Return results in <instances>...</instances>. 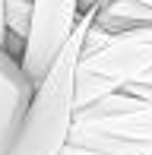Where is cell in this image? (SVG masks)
I'll return each instance as SVG.
<instances>
[{
  "instance_id": "obj_1",
  "label": "cell",
  "mask_w": 152,
  "mask_h": 155,
  "mask_svg": "<svg viewBox=\"0 0 152 155\" xmlns=\"http://www.w3.org/2000/svg\"><path fill=\"white\" fill-rule=\"evenodd\" d=\"M101 6V3H98ZM98 6L82 10L79 22L67 41V48L60 51L57 63L51 67V73L38 82L35 98L29 104L25 124L19 130L16 143L6 155H60L70 139V127H73V114H76V67L82 57V41H86L89 25L95 22Z\"/></svg>"
},
{
  "instance_id": "obj_2",
  "label": "cell",
  "mask_w": 152,
  "mask_h": 155,
  "mask_svg": "<svg viewBox=\"0 0 152 155\" xmlns=\"http://www.w3.org/2000/svg\"><path fill=\"white\" fill-rule=\"evenodd\" d=\"M152 70V25L111 35V41L95 51H82L76 67V111L92 101L121 92L127 82Z\"/></svg>"
},
{
  "instance_id": "obj_3",
  "label": "cell",
  "mask_w": 152,
  "mask_h": 155,
  "mask_svg": "<svg viewBox=\"0 0 152 155\" xmlns=\"http://www.w3.org/2000/svg\"><path fill=\"white\" fill-rule=\"evenodd\" d=\"M79 16H82L79 0H32V29L25 38L22 67L35 86L57 63Z\"/></svg>"
},
{
  "instance_id": "obj_4",
  "label": "cell",
  "mask_w": 152,
  "mask_h": 155,
  "mask_svg": "<svg viewBox=\"0 0 152 155\" xmlns=\"http://www.w3.org/2000/svg\"><path fill=\"white\" fill-rule=\"evenodd\" d=\"M35 82L25 73L22 60L0 48V155H6L25 124L29 104L35 98Z\"/></svg>"
},
{
  "instance_id": "obj_5",
  "label": "cell",
  "mask_w": 152,
  "mask_h": 155,
  "mask_svg": "<svg viewBox=\"0 0 152 155\" xmlns=\"http://www.w3.org/2000/svg\"><path fill=\"white\" fill-rule=\"evenodd\" d=\"M73 133H98L114 139H133V143H152V101H136L121 111H92L82 108L73 114Z\"/></svg>"
},
{
  "instance_id": "obj_6",
  "label": "cell",
  "mask_w": 152,
  "mask_h": 155,
  "mask_svg": "<svg viewBox=\"0 0 152 155\" xmlns=\"http://www.w3.org/2000/svg\"><path fill=\"white\" fill-rule=\"evenodd\" d=\"M60 155H152V143H133V139H114L98 133H73Z\"/></svg>"
},
{
  "instance_id": "obj_7",
  "label": "cell",
  "mask_w": 152,
  "mask_h": 155,
  "mask_svg": "<svg viewBox=\"0 0 152 155\" xmlns=\"http://www.w3.org/2000/svg\"><path fill=\"white\" fill-rule=\"evenodd\" d=\"M95 25L105 32H130L152 25V6L140 3V0H105L95 13Z\"/></svg>"
},
{
  "instance_id": "obj_8",
  "label": "cell",
  "mask_w": 152,
  "mask_h": 155,
  "mask_svg": "<svg viewBox=\"0 0 152 155\" xmlns=\"http://www.w3.org/2000/svg\"><path fill=\"white\" fill-rule=\"evenodd\" d=\"M32 29V0H6V51L22 60L25 38Z\"/></svg>"
},
{
  "instance_id": "obj_9",
  "label": "cell",
  "mask_w": 152,
  "mask_h": 155,
  "mask_svg": "<svg viewBox=\"0 0 152 155\" xmlns=\"http://www.w3.org/2000/svg\"><path fill=\"white\" fill-rule=\"evenodd\" d=\"M6 45V0H0V48Z\"/></svg>"
},
{
  "instance_id": "obj_10",
  "label": "cell",
  "mask_w": 152,
  "mask_h": 155,
  "mask_svg": "<svg viewBox=\"0 0 152 155\" xmlns=\"http://www.w3.org/2000/svg\"><path fill=\"white\" fill-rule=\"evenodd\" d=\"M140 82H146V86H152V70H149L146 76H140Z\"/></svg>"
},
{
  "instance_id": "obj_11",
  "label": "cell",
  "mask_w": 152,
  "mask_h": 155,
  "mask_svg": "<svg viewBox=\"0 0 152 155\" xmlns=\"http://www.w3.org/2000/svg\"><path fill=\"white\" fill-rule=\"evenodd\" d=\"M140 3H146V6H152V0H140Z\"/></svg>"
}]
</instances>
